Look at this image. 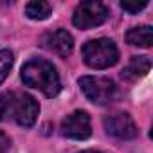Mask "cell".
Instances as JSON below:
<instances>
[{
	"label": "cell",
	"mask_w": 153,
	"mask_h": 153,
	"mask_svg": "<svg viewBox=\"0 0 153 153\" xmlns=\"http://www.w3.org/2000/svg\"><path fill=\"white\" fill-rule=\"evenodd\" d=\"M81 153H99V151H94V149H85V151H81Z\"/></svg>",
	"instance_id": "16"
},
{
	"label": "cell",
	"mask_w": 153,
	"mask_h": 153,
	"mask_svg": "<svg viewBox=\"0 0 153 153\" xmlns=\"http://www.w3.org/2000/svg\"><path fill=\"white\" fill-rule=\"evenodd\" d=\"M52 13V6L49 2H43V0H34V2H29L25 6V15L31 20H45L49 18Z\"/></svg>",
	"instance_id": "11"
},
{
	"label": "cell",
	"mask_w": 153,
	"mask_h": 153,
	"mask_svg": "<svg viewBox=\"0 0 153 153\" xmlns=\"http://www.w3.org/2000/svg\"><path fill=\"white\" fill-rule=\"evenodd\" d=\"M22 81L31 88H38L45 97H56L61 90V81L56 67L51 61L40 58L29 59L22 67Z\"/></svg>",
	"instance_id": "1"
},
{
	"label": "cell",
	"mask_w": 153,
	"mask_h": 153,
	"mask_svg": "<svg viewBox=\"0 0 153 153\" xmlns=\"http://www.w3.org/2000/svg\"><path fill=\"white\" fill-rule=\"evenodd\" d=\"M43 47L49 49L51 52L58 54L59 58H67L74 51V38L68 31L56 29V31L43 36Z\"/></svg>",
	"instance_id": "8"
},
{
	"label": "cell",
	"mask_w": 153,
	"mask_h": 153,
	"mask_svg": "<svg viewBox=\"0 0 153 153\" xmlns=\"http://www.w3.org/2000/svg\"><path fill=\"white\" fill-rule=\"evenodd\" d=\"M146 6H148V0H123L121 2V9L130 13V15H137Z\"/></svg>",
	"instance_id": "13"
},
{
	"label": "cell",
	"mask_w": 153,
	"mask_h": 153,
	"mask_svg": "<svg viewBox=\"0 0 153 153\" xmlns=\"http://www.w3.org/2000/svg\"><path fill=\"white\" fill-rule=\"evenodd\" d=\"M126 42L133 47H151L153 43V29L151 25H139V27H131L126 33Z\"/></svg>",
	"instance_id": "10"
},
{
	"label": "cell",
	"mask_w": 153,
	"mask_h": 153,
	"mask_svg": "<svg viewBox=\"0 0 153 153\" xmlns=\"http://www.w3.org/2000/svg\"><path fill=\"white\" fill-rule=\"evenodd\" d=\"M61 135L76 140H85L92 135L90 115L83 110H76L61 121Z\"/></svg>",
	"instance_id": "7"
},
{
	"label": "cell",
	"mask_w": 153,
	"mask_h": 153,
	"mask_svg": "<svg viewBox=\"0 0 153 153\" xmlns=\"http://www.w3.org/2000/svg\"><path fill=\"white\" fill-rule=\"evenodd\" d=\"M78 83L87 99L94 105H110L117 96L115 83L105 76H81Z\"/></svg>",
	"instance_id": "3"
},
{
	"label": "cell",
	"mask_w": 153,
	"mask_h": 153,
	"mask_svg": "<svg viewBox=\"0 0 153 153\" xmlns=\"http://www.w3.org/2000/svg\"><path fill=\"white\" fill-rule=\"evenodd\" d=\"M13 61H15V56L9 49H2L0 51V85L4 83V79L7 78L9 70L13 68Z\"/></svg>",
	"instance_id": "12"
},
{
	"label": "cell",
	"mask_w": 153,
	"mask_h": 153,
	"mask_svg": "<svg viewBox=\"0 0 153 153\" xmlns=\"http://www.w3.org/2000/svg\"><path fill=\"white\" fill-rule=\"evenodd\" d=\"M9 148H11V139L0 130V153H7Z\"/></svg>",
	"instance_id": "15"
},
{
	"label": "cell",
	"mask_w": 153,
	"mask_h": 153,
	"mask_svg": "<svg viewBox=\"0 0 153 153\" xmlns=\"http://www.w3.org/2000/svg\"><path fill=\"white\" fill-rule=\"evenodd\" d=\"M81 56L83 61L90 67V68H108L114 67L119 61V49L114 43V40L110 38H97V40H90L81 47Z\"/></svg>",
	"instance_id": "2"
},
{
	"label": "cell",
	"mask_w": 153,
	"mask_h": 153,
	"mask_svg": "<svg viewBox=\"0 0 153 153\" xmlns=\"http://www.w3.org/2000/svg\"><path fill=\"white\" fill-rule=\"evenodd\" d=\"M13 96L15 94H2L0 96V121H4L6 115L11 112V106H13Z\"/></svg>",
	"instance_id": "14"
},
{
	"label": "cell",
	"mask_w": 153,
	"mask_h": 153,
	"mask_svg": "<svg viewBox=\"0 0 153 153\" xmlns=\"http://www.w3.org/2000/svg\"><path fill=\"white\" fill-rule=\"evenodd\" d=\"M11 114L15 117V121L24 126V128H31L40 114V105L38 101L29 96V94H18L13 96V106H11Z\"/></svg>",
	"instance_id": "6"
},
{
	"label": "cell",
	"mask_w": 153,
	"mask_h": 153,
	"mask_svg": "<svg viewBox=\"0 0 153 153\" xmlns=\"http://www.w3.org/2000/svg\"><path fill=\"white\" fill-rule=\"evenodd\" d=\"M149 68H151L149 58H146V56H133L131 61L121 72V76H123V79L133 81V79H139V78H142V76H146L149 72Z\"/></svg>",
	"instance_id": "9"
},
{
	"label": "cell",
	"mask_w": 153,
	"mask_h": 153,
	"mask_svg": "<svg viewBox=\"0 0 153 153\" xmlns=\"http://www.w3.org/2000/svg\"><path fill=\"white\" fill-rule=\"evenodd\" d=\"M103 124H105V131L108 135H112L115 139H121V140L135 139L137 133H139V130L135 126V121L126 112H115V114L106 115Z\"/></svg>",
	"instance_id": "5"
},
{
	"label": "cell",
	"mask_w": 153,
	"mask_h": 153,
	"mask_svg": "<svg viewBox=\"0 0 153 153\" xmlns=\"http://www.w3.org/2000/svg\"><path fill=\"white\" fill-rule=\"evenodd\" d=\"M108 18V9L105 4L96 2V0H88V2H81L74 11L72 24L78 29H92L101 25Z\"/></svg>",
	"instance_id": "4"
}]
</instances>
